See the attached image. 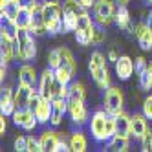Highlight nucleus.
Segmentation results:
<instances>
[{"mask_svg":"<svg viewBox=\"0 0 152 152\" xmlns=\"http://www.w3.org/2000/svg\"><path fill=\"white\" fill-rule=\"evenodd\" d=\"M114 22L121 31H126V33H134L136 31V24L132 22V17H130V11L126 9V6H117Z\"/></svg>","mask_w":152,"mask_h":152,"instance_id":"nucleus-11","label":"nucleus"},{"mask_svg":"<svg viewBox=\"0 0 152 152\" xmlns=\"http://www.w3.org/2000/svg\"><path fill=\"white\" fill-rule=\"evenodd\" d=\"M50 2H61V0H50Z\"/></svg>","mask_w":152,"mask_h":152,"instance_id":"nucleus-50","label":"nucleus"},{"mask_svg":"<svg viewBox=\"0 0 152 152\" xmlns=\"http://www.w3.org/2000/svg\"><path fill=\"white\" fill-rule=\"evenodd\" d=\"M139 143H141V150L143 152H152V130L150 128L147 130V134L139 139Z\"/></svg>","mask_w":152,"mask_h":152,"instance_id":"nucleus-35","label":"nucleus"},{"mask_svg":"<svg viewBox=\"0 0 152 152\" xmlns=\"http://www.w3.org/2000/svg\"><path fill=\"white\" fill-rule=\"evenodd\" d=\"M13 59H17V44L15 40L0 35V61L4 64H9Z\"/></svg>","mask_w":152,"mask_h":152,"instance_id":"nucleus-17","label":"nucleus"},{"mask_svg":"<svg viewBox=\"0 0 152 152\" xmlns=\"http://www.w3.org/2000/svg\"><path fill=\"white\" fill-rule=\"evenodd\" d=\"M147 70H148V73H150V75H152V61H150V62H148V66H147Z\"/></svg>","mask_w":152,"mask_h":152,"instance_id":"nucleus-48","label":"nucleus"},{"mask_svg":"<svg viewBox=\"0 0 152 152\" xmlns=\"http://www.w3.org/2000/svg\"><path fill=\"white\" fill-rule=\"evenodd\" d=\"M51 112H53V104H51V99H46V97H42V101L33 108V114L35 117L39 119L40 125L44 123H50V117H51Z\"/></svg>","mask_w":152,"mask_h":152,"instance_id":"nucleus-18","label":"nucleus"},{"mask_svg":"<svg viewBox=\"0 0 152 152\" xmlns=\"http://www.w3.org/2000/svg\"><path fill=\"white\" fill-rule=\"evenodd\" d=\"M141 112L145 114L147 119L152 121V94H148L145 99H143V104H141Z\"/></svg>","mask_w":152,"mask_h":152,"instance_id":"nucleus-36","label":"nucleus"},{"mask_svg":"<svg viewBox=\"0 0 152 152\" xmlns=\"http://www.w3.org/2000/svg\"><path fill=\"white\" fill-rule=\"evenodd\" d=\"M6 128H7V121H6V115H2L0 117V134H4Z\"/></svg>","mask_w":152,"mask_h":152,"instance_id":"nucleus-44","label":"nucleus"},{"mask_svg":"<svg viewBox=\"0 0 152 152\" xmlns=\"http://www.w3.org/2000/svg\"><path fill=\"white\" fill-rule=\"evenodd\" d=\"M53 83H55V70L48 66L46 70H42L40 77H39V84H37V90L40 92L42 97H46V99H51V88H53Z\"/></svg>","mask_w":152,"mask_h":152,"instance_id":"nucleus-12","label":"nucleus"},{"mask_svg":"<svg viewBox=\"0 0 152 152\" xmlns=\"http://www.w3.org/2000/svg\"><path fill=\"white\" fill-rule=\"evenodd\" d=\"M114 70H115V75H117L119 81H128L134 75V72H136V64H134L132 57L121 55L114 62Z\"/></svg>","mask_w":152,"mask_h":152,"instance_id":"nucleus-8","label":"nucleus"},{"mask_svg":"<svg viewBox=\"0 0 152 152\" xmlns=\"http://www.w3.org/2000/svg\"><path fill=\"white\" fill-rule=\"evenodd\" d=\"M42 15H44V24L48 29V35H59L64 33L62 28V4L61 2H42Z\"/></svg>","mask_w":152,"mask_h":152,"instance_id":"nucleus-1","label":"nucleus"},{"mask_svg":"<svg viewBox=\"0 0 152 152\" xmlns=\"http://www.w3.org/2000/svg\"><path fill=\"white\" fill-rule=\"evenodd\" d=\"M123 104H125V95H123L121 88L108 86L104 90V95H103V108L110 115H117L123 112Z\"/></svg>","mask_w":152,"mask_h":152,"instance_id":"nucleus-5","label":"nucleus"},{"mask_svg":"<svg viewBox=\"0 0 152 152\" xmlns=\"http://www.w3.org/2000/svg\"><path fill=\"white\" fill-rule=\"evenodd\" d=\"M114 119H115V136L132 137V136H130V115L123 110L121 114L114 115Z\"/></svg>","mask_w":152,"mask_h":152,"instance_id":"nucleus-19","label":"nucleus"},{"mask_svg":"<svg viewBox=\"0 0 152 152\" xmlns=\"http://www.w3.org/2000/svg\"><path fill=\"white\" fill-rule=\"evenodd\" d=\"M39 77H40V75H37L35 66H31V64H28V62H24L22 66L18 68V75H17L18 84L29 86V88H37V84H39Z\"/></svg>","mask_w":152,"mask_h":152,"instance_id":"nucleus-10","label":"nucleus"},{"mask_svg":"<svg viewBox=\"0 0 152 152\" xmlns=\"http://www.w3.org/2000/svg\"><path fill=\"white\" fill-rule=\"evenodd\" d=\"M68 90H70V84H64L55 79L53 88H51V99H57V97H66L68 99Z\"/></svg>","mask_w":152,"mask_h":152,"instance_id":"nucleus-30","label":"nucleus"},{"mask_svg":"<svg viewBox=\"0 0 152 152\" xmlns=\"http://www.w3.org/2000/svg\"><path fill=\"white\" fill-rule=\"evenodd\" d=\"M15 22H17L18 29H29L31 28V13L28 11V7H20V13H18Z\"/></svg>","mask_w":152,"mask_h":152,"instance_id":"nucleus-29","label":"nucleus"},{"mask_svg":"<svg viewBox=\"0 0 152 152\" xmlns=\"http://www.w3.org/2000/svg\"><path fill=\"white\" fill-rule=\"evenodd\" d=\"M62 134L55 132V130H42L39 139H40V147H42V152H55L59 141H61Z\"/></svg>","mask_w":152,"mask_h":152,"instance_id":"nucleus-16","label":"nucleus"},{"mask_svg":"<svg viewBox=\"0 0 152 152\" xmlns=\"http://www.w3.org/2000/svg\"><path fill=\"white\" fill-rule=\"evenodd\" d=\"M115 2H117V6H128L130 0H115Z\"/></svg>","mask_w":152,"mask_h":152,"instance_id":"nucleus-47","label":"nucleus"},{"mask_svg":"<svg viewBox=\"0 0 152 152\" xmlns=\"http://www.w3.org/2000/svg\"><path fill=\"white\" fill-rule=\"evenodd\" d=\"M17 61L20 62H28L33 61L37 57V42H35V35L29 29H18L17 35Z\"/></svg>","mask_w":152,"mask_h":152,"instance_id":"nucleus-2","label":"nucleus"},{"mask_svg":"<svg viewBox=\"0 0 152 152\" xmlns=\"http://www.w3.org/2000/svg\"><path fill=\"white\" fill-rule=\"evenodd\" d=\"M13 148L17 152H28V136H17L13 141Z\"/></svg>","mask_w":152,"mask_h":152,"instance_id":"nucleus-34","label":"nucleus"},{"mask_svg":"<svg viewBox=\"0 0 152 152\" xmlns=\"http://www.w3.org/2000/svg\"><path fill=\"white\" fill-rule=\"evenodd\" d=\"M77 18H79V15L68 13V11H62V28H64V33L77 29Z\"/></svg>","mask_w":152,"mask_h":152,"instance_id":"nucleus-28","label":"nucleus"},{"mask_svg":"<svg viewBox=\"0 0 152 152\" xmlns=\"http://www.w3.org/2000/svg\"><path fill=\"white\" fill-rule=\"evenodd\" d=\"M11 119H13V123L17 126H20L22 130H26V132H33V130L40 125L39 119L35 117L33 110H31L29 106H26V108H17L15 114L11 115Z\"/></svg>","mask_w":152,"mask_h":152,"instance_id":"nucleus-6","label":"nucleus"},{"mask_svg":"<svg viewBox=\"0 0 152 152\" xmlns=\"http://www.w3.org/2000/svg\"><path fill=\"white\" fill-rule=\"evenodd\" d=\"M73 72L72 70H68L66 66H59V68H55V79L57 81H61V83H64V84H70L72 81H73Z\"/></svg>","mask_w":152,"mask_h":152,"instance_id":"nucleus-31","label":"nucleus"},{"mask_svg":"<svg viewBox=\"0 0 152 152\" xmlns=\"http://www.w3.org/2000/svg\"><path fill=\"white\" fill-rule=\"evenodd\" d=\"M148 119L145 117L143 112H136L130 115V136H132L134 139H141L145 134H147V130H148Z\"/></svg>","mask_w":152,"mask_h":152,"instance_id":"nucleus-9","label":"nucleus"},{"mask_svg":"<svg viewBox=\"0 0 152 152\" xmlns=\"http://www.w3.org/2000/svg\"><path fill=\"white\" fill-rule=\"evenodd\" d=\"M62 117H64V112H61V110H55L53 108V112H51V117H50V125L55 128V126H59L61 123H62Z\"/></svg>","mask_w":152,"mask_h":152,"instance_id":"nucleus-39","label":"nucleus"},{"mask_svg":"<svg viewBox=\"0 0 152 152\" xmlns=\"http://www.w3.org/2000/svg\"><path fill=\"white\" fill-rule=\"evenodd\" d=\"M0 110H2V115H6V117H11L17 110L15 90L11 86H4L2 88V94H0Z\"/></svg>","mask_w":152,"mask_h":152,"instance_id":"nucleus-13","label":"nucleus"},{"mask_svg":"<svg viewBox=\"0 0 152 152\" xmlns=\"http://www.w3.org/2000/svg\"><path fill=\"white\" fill-rule=\"evenodd\" d=\"M28 152H42L40 139L35 136H28Z\"/></svg>","mask_w":152,"mask_h":152,"instance_id":"nucleus-38","label":"nucleus"},{"mask_svg":"<svg viewBox=\"0 0 152 152\" xmlns=\"http://www.w3.org/2000/svg\"><path fill=\"white\" fill-rule=\"evenodd\" d=\"M31 90H33V88L24 86V84H18L17 86V90H15V104H17V108H26V106H29Z\"/></svg>","mask_w":152,"mask_h":152,"instance_id":"nucleus-21","label":"nucleus"},{"mask_svg":"<svg viewBox=\"0 0 152 152\" xmlns=\"http://www.w3.org/2000/svg\"><path fill=\"white\" fill-rule=\"evenodd\" d=\"M134 64H136V73H141L143 70H147V66H148V61H147L145 57H136Z\"/></svg>","mask_w":152,"mask_h":152,"instance_id":"nucleus-41","label":"nucleus"},{"mask_svg":"<svg viewBox=\"0 0 152 152\" xmlns=\"http://www.w3.org/2000/svg\"><path fill=\"white\" fill-rule=\"evenodd\" d=\"M68 99H81L86 101V86L81 81H72L68 90Z\"/></svg>","mask_w":152,"mask_h":152,"instance_id":"nucleus-27","label":"nucleus"},{"mask_svg":"<svg viewBox=\"0 0 152 152\" xmlns=\"http://www.w3.org/2000/svg\"><path fill=\"white\" fill-rule=\"evenodd\" d=\"M145 22H147V24L152 28V9H150V11L147 13V17H145Z\"/></svg>","mask_w":152,"mask_h":152,"instance_id":"nucleus-46","label":"nucleus"},{"mask_svg":"<svg viewBox=\"0 0 152 152\" xmlns=\"http://www.w3.org/2000/svg\"><path fill=\"white\" fill-rule=\"evenodd\" d=\"M90 75H92L94 83L97 84V88L106 90L108 86H112L110 72H108V64H103V66H97V68H90Z\"/></svg>","mask_w":152,"mask_h":152,"instance_id":"nucleus-15","label":"nucleus"},{"mask_svg":"<svg viewBox=\"0 0 152 152\" xmlns=\"http://www.w3.org/2000/svg\"><path fill=\"white\" fill-rule=\"evenodd\" d=\"M108 114L104 108L103 110H95L88 121V126H90V134L94 137L95 143H106L108 141V136H106V123H108Z\"/></svg>","mask_w":152,"mask_h":152,"instance_id":"nucleus-4","label":"nucleus"},{"mask_svg":"<svg viewBox=\"0 0 152 152\" xmlns=\"http://www.w3.org/2000/svg\"><path fill=\"white\" fill-rule=\"evenodd\" d=\"M68 139H70V148H72V152H84L86 148H88V137H86L84 132H81V130L72 132Z\"/></svg>","mask_w":152,"mask_h":152,"instance_id":"nucleus-20","label":"nucleus"},{"mask_svg":"<svg viewBox=\"0 0 152 152\" xmlns=\"http://www.w3.org/2000/svg\"><path fill=\"white\" fill-rule=\"evenodd\" d=\"M137 83H139V88L143 92L152 90V75L148 73V70H143L141 73H137Z\"/></svg>","mask_w":152,"mask_h":152,"instance_id":"nucleus-32","label":"nucleus"},{"mask_svg":"<svg viewBox=\"0 0 152 152\" xmlns=\"http://www.w3.org/2000/svg\"><path fill=\"white\" fill-rule=\"evenodd\" d=\"M83 2V6L86 7V9H90V7H94V4L97 2V0H81Z\"/></svg>","mask_w":152,"mask_h":152,"instance_id":"nucleus-45","label":"nucleus"},{"mask_svg":"<svg viewBox=\"0 0 152 152\" xmlns=\"http://www.w3.org/2000/svg\"><path fill=\"white\" fill-rule=\"evenodd\" d=\"M134 35H136V40H137L139 48L143 50V51H150V50H152V28H150L147 22L136 24Z\"/></svg>","mask_w":152,"mask_h":152,"instance_id":"nucleus-14","label":"nucleus"},{"mask_svg":"<svg viewBox=\"0 0 152 152\" xmlns=\"http://www.w3.org/2000/svg\"><path fill=\"white\" fill-rule=\"evenodd\" d=\"M68 150H72V148H70V139L62 134V137H61V141H59L55 152H68Z\"/></svg>","mask_w":152,"mask_h":152,"instance_id":"nucleus-40","label":"nucleus"},{"mask_svg":"<svg viewBox=\"0 0 152 152\" xmlns=\"http://www.w3.org/2000/svg\"><path fill=\"white\" fill-rule=\"evenodd\" d=\"M48 66L53 68V70L61 66V53H59V48L51 50V51L48 53Z\"/></svg>","mask_w":152,"mask_h":152,"instance_id":"nucleus-33","label":"nucleus"},{"mask_svg":"<svg viewBox=\"0 0 152 152\" xmlns=\"http://www.w3.org/2000/svg\"><path fill=\"white\" fill-rule=\"evenodd\" d=\"M33 2H42V0H33Z\"/></svg>","mask_w":152,"mask_h":152,"instance_id":"nucleus-51","label":"nucleus"},{"mask_svg":"<svg viewBox=\"0 0 152 152\" xmlns=\"http://www.w3.org/2000/svg\"><path fill=\"white\" fill-rule=\"evenodd\" d=\"M0 35L7 37L11 40H17L18 35V26L15 20H9V18H2V24H0Z\"/></svg>","mask_w":152,"mask_h":152,"instance_id":"nucleus-23","label":"nucleus"},{"mask_svg":"<svg viewBox=\"0 0 152 152\" xmlns=\"http://www.w3.org/2000/svg\"><path fill=\"white\" fill-rule=\"evenodd\" d=\"M59 53H61V66H66L73 73L77 72V61H75L73 53L68 48H64V46H59Z\"/></svg>","mask_w":152,"mask_h":152,"instance_id":"nucleus-24","label":"nucleus"},{"mask_svg":"<svg viewBox=\"0 0 152 152\" xmlns=\"http://www.w3.org/2000/svg\"><path fill=\"white\" fill-rule=\"evenodd\" d=\"M145 2H147V4H150V6H152V0H145Z\"/></svg>","mask_w":152,"mask_h":152,"instance_id":"nucleus-49","label":"nucleus"},{"mask_svg":"<svg viewBox=\"0 0 152 152\" xmlns=\"http://www.w3.org/2000/svg\"><path fill=\"white\" fill-rule=\"evenodd\" d=\"M7 77V64H4L2 62V66H0V81L4 83V79Z\"/></svg>","mask_w":152,"mask_h":152,"instance_id":"nucleus-43","label":"nucleus"},{"mask_svg":"<svg viewBox=\"0 0 152 152\" xmlns=\"http://www.w3.org/2000/svg\"><path fill=\"white\" fill-rule=\"evenodd\" d=\"M20 6L17 0H9V2L4 6V7H0V15H2V18H9V20H17L18 13H20Z\"/></svg>","mask_w":152,"mask_h":152,"instance_id":"nucleus-25","label":"nucleus"},{"mask_svg":"<svg viewBox=\"0 0 152 152\" xmlns=\"http://www.w3.org/2000/svg\"><path fill=\"white\" fill-rule=\"evenodd\" d=\"M95 26V24H94ZM94 26L92 28H84V29H75V40L79 46H90L94 42Z\"/></svg>","mask_w":152,"mask_h":152,"instance_id":"nucleus-26","label":"nucleus"},{"mask_svg":"<svg viewBox=\"0 0 152 152\" xmlns=\"http://www.w3.org/2000/svg\"><path fill=\"white\" fill-rule=\"evenodd\" d=\"M104 39H106L104 28L99 26V24H95V26H94V42H92V44H103Z\"/></svg>","mask_w":152,"mask_h":152,"instance_id":"nucleus-37","label":"nucleus"},{"mask_svg":"<svg viewBox=\"0 0 152 152\" xmlns=\"http://www.w3.org/2000/svg\"><path fill=\"white\" fill-rule=\"evenodd\" d=\"M130 148V137H123V136H114L106 141V150L112 152H126Z\"/></svg>","mask_w":152,"mask_h":152,"instance_id":"nucleus-22","label":"nucleus"},{"mask_svg":"<svg viewBox=\"0 0 152 152\" xmlns=\"http://www.w3.org/2000/svg\"><path fill=\"white\" fill-rule=\"evenodd\" d=\"M119 57H121V55L117 53V50H115V48H110V50H108V61H110V62H115Z\"/></svg>","mask_w":152,"mask_h":152,"instance_id":"nucleus-42","label":"nucleus"},{"mask_svg":"<svg viewBox=\"0 0 152 152\" xmlns=\"http://www.w3.org/2000/svg\"><path fill=\"white\" fill-rule=\"evenodd\" d=\"M115 9H117L115 0H97L94 4V20H95V24H99L103 28H108L114 22Z\"/></svg>","mask_w":152,"mask_h":152,"instance_id":"nucleus-3","label":"nucleus"},{"mask_svg":"<svg viewBox=\"0 0 152 152\" xmlns=\"http://www.w3.org/2000/svg\"><path fill=\"white\" fill-rule=\"evenodd\" d=\"M72 119L73 125L83 126L90 121V114H88V108H86V101L81 99H68V112H66Z\"/></svg>","mask_w":152,"mask_h":152,"instance_id":"nucleus-7","label":"nucleus"}]
</instances>
